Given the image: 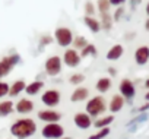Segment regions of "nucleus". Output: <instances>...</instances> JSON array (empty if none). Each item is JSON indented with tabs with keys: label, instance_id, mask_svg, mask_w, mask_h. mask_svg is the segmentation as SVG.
I'll return each mask as SVG.
<instances>
[{
	"label": "nucleus",
	"instance_id": "obj_1",
	"mask_svg": "<svg viewBox=\"0 0 149 139\" xmlns=\"http://www.w3.org/2000/svg\"><path fill=\"white\" fill-rule=\"evenodd\" d=\"M37 132V124L32 119H18L10 126V133L18 139H26Z\"/></svg>",
	"mask_w": 149,
	"mask_h": 139
},
{
	"label": "nucleus",
	"instance_id": "obj_2",
	"mask_svg": "<svg viewBox=\"0 0 149 139\" xmlns=\"http://www.w3.org/2000/svg\"><path fill=\"white\" fill-rule=\"evenodd\" d=\"M107 110V104H105V100L102 97H94L91 98L88 103H86V114H89L91 117H98L101 116L102 113H105Z\"/></svg>",
	"mask_w": 149,
	"mask_h": 139
},
{
	"label": "nucleus",
	"instance_id": "obj_3",
	"mask_svg": "<svg viewBox=\"0 0 149 139\" xmlns=\"http://www.w3.org/2000/svg\"><path fill=\"white\" fill-rule=\"evenodd\" d=\"M41 133L45 139H60L64 135V127L58 123H47L42 127Z\"/></svg>",
	"mask_w": 149,
	"mask_h": 139
},
{
	"label": "nucleus",
	"instance_id": "obj_4",
	"mask_svg": "<svg viewBox=\"0 0 149 139\" xmlns=\"http://www.w3.org/2000/svg\"><path fill=\"white\" fill-rule=\"evenodd\" d=\"M54 37H56V41L58 43V45L61 47H67L73 43V34L69 28L66 27H60L54 31Z\"/></svg>",
	"mask_w": 149,
	"mask_h": 139
},
{
	"label": "nucleus",
	"instance_id": "obj_5",
	"mask_svg": "<svg viewBox=\"0 0 149 139\" xmlns=\"http://www.w3.org/2000/svg\"><path fill=\"white\" fill-rule=\"evenodd\" d=\"M19 61V56L18 54H13V56H8V57H3L0 60V78L6 76L12 69L13 66Z\"/></svg>",
	"mask_w": 149,
	"mask_h": 139
},
{
	"label": "nucleus",
	"instance_id": "obj_6",
	"mask_svg": "<svg viewBox=\"0 0 149 139\" xmlns=\"http://www.w3.org/2000/svg\"><path fill=\"white\" fill-rule=\"evenodd\" d=\"M45 72L50 76H56L61 72V59L58 56H51L45 60Z\"/></svg>",
	"mask_w": 149,
	"mask_h": 139
},
{
	"label": "nucleus",
	"instance_id": "obj_7",
	"mask_svg": "<svg viewBox=\"0 0 149 139\" xmlns=\"http://www.w3.org/2000/svg\"><path fill=\"white\" fill-rule=\"evenodd\" d=\"M60 92L57 89H47L42 97H41V101L42 104H45L47 107H56L58 103H60Z\"/></svg>",
	"mask_w": 149,
	"mask_h": 139
},
{
	"label": "nucleus",
	"instance_id": "obj_8",
	"mask_svg": "<svg viewBox=\"0 0 149 139\" xmlns=\"http://www.w3.org/2000/svg\"><path fill=\"white\" fill-rule=\"evenodd\" d=\"M63 61L69 67H76L81 63V54L74 50V48H67L63 54Z\"/></svg>",
	"mask_w": 149,
	"mask_h": 139
},
{
	"label": "nucleus",
	"instance_id": "obj_9",
	"mask_svg": "<svg viewBox=\"0 0 149 139\" xmlns=\"http://www.w3.org/2000/svg\"><path fill=\"white\" fill-rule=\"evenodd\" d=\"M73 122H74V124H76V127H79V129H82V130L89 129V127L92 126V117H91L89 114L84 113V111H79V113L74 114Z\"/></svg>",
	"mask_w": 149,
	"mask_h": 139
},
{
	"label": "nucleus",
	"instance_id": "obj_10",
	"mask_svg": "<svg viewBox=\"0 0 149 139\" xmlns=\"http://www.w3.org/2000/svg\"><path fill=\"white\" fill-rule=\"evenodd\" d=\"M38 119L45 123H58V120L61 119V114L56 110H40Z\"/></svg>",
	"mask_w": 149,
	"mask_h": 139
},
{
	"label": "nucleus",
	"instance_id": "obj_11",
	"mask_svg": "<svg viewBox=\"0 0 149 139\" xmlns=\"http://www.w3.org/2000/svg\"><path fill=\"white\" fill-rule=\"evenodd\" d=\"M134 94H136V89H134L133 82H132L130 79H123V81L120 82V95H121L123 98L130 100V98L134 97Z\"/></svg>",
	"mask_w": 149,
	"mask_h": 139
},
{
	"label": "nucleus",
	"instance_id": "obj_12",
	"mask_svg": "<svg viewBox=\"0 0 149 139\" xmlns=\"http://www.w3.org/2000/svg\"><path fill=\"white\" fill-rule=\"evenodd\" d=\"M15 110L19 113V114H28L34 110V103L28 98H21L16 105H15Z\"/></svg>",
	"mask_w": 149,
	"mask_h": 139
},
{
	"label": "nucleus",
	"instance_id": "obj_13",
	"mask_svg": "<svg viewBox=\"0 0 149 139\" xmlns=\"http://www.w3.org/2000/svg\"><path fill=\"white\" fill-rule=\"evenodd\" d=\"M134 60H136L137 64H145V63H148V60H149V47H146V45L139 47V48L134 51Z\"/></svg>",
	"mask_w": 149,
	"mask_h": 139
},
{
	"label": "nucleus",
	"instance_id": "obj_14",
	"mask_svg": "<svg viewBox=\"0 0 149 139\" xmlns=\"http://www.w3.org/2000/svg\"><path fill=\"white\" fill-rule=\"evenodd\" d=\"M88 97H89V89L85 88V87H78L76 89L73 91L70 100H72L73 103H79V101H85Z\"/></svg>",
	"mask_w": 149,
	"mask_h": 139
},
{
	"label": "nucleus",
	"instance_id": "obj_15",
	"mask_svg": "<svg viewBox=\"0 0 149 139\" xmlns=\"http://www.w3.org/2000/svg\"><path fill=\"white\" fill-rule=\"evenodd\" d=\"M123 107H124V98L121 95H113V98L110 101V105H108L110 111L111 113H118Z\"/></svg>",
	"mask_w": 149,
	"mask_h": 139
},
{
	"label": "nucleus",
	"instance_id": "obj_16",
	"mask_svg": "<svg viewBox=\"0 0 149 139\" xmlns=\"http://www.w3.org/2000/svg\"><path fill=\"white\" fill-rule=\"evenodd\" d=\"M123 53H124L123 45L116 44V45H113V47L108 50V53H107V59H108V60H117V59H120V57L123 56Z\"/></svg>",
	"mask_w": 149,
	"mask_h": 139
},
{
	"label": "nucleus",
	"instance_id": "obj_17",
	"mask_svg": "<svg viewBox=\"0 0 149 139\" xmlns=\"http://www.w3.org/2000/svg\"><path fill=\"white\" fill-rule=\"evenodd\" d=\"M25 88H26V84L24 82V81H15L13 84H12V87L9 88V95L10 97H18L22 91H25Z\"/></svg>",
	"mask_w": 149,
	"mask_h": 139
},
{
	"label": "nucleus",
	"instance_id": "obj_18",
	"mask_svg": "<svg viewBox=\"0 0 149 139\" xmlns=\"http://www.w3.org/2000/svg\"><path fill=\"white\" fill-rule=\"evenodd\" d=\"M42 88H44V82H42V81H34V82H31V84L26 85L25 92H26L28 95H35V94H38Z\"/></svg>",
	"mask_w": 149,
	"mask_h": 139
},
{
	"label": "nucleus",
	"instance_id": "obj_19",
	"mask_svg": "<svg viewBox=\"0 0 149 139\" xmlns=\"http://www.w3.org/2000/svg\"><path fill=\"white\" fill-rule=\"evenodd\" d=\"M84 21H85V25H86L92 32H98V31L101 29V22H100L98 19H95L94 16H85Z\"/></svg>",
	"mask_w": 149,
	"mask_h": 139
},
{
	"label": "nucleus",
	"instance_id": "obj_20",
	"mask_svg": "<svg viewBox=\"0 0 149 139\" xmlns=\"http://www.w3.org/2000/svg\"><path fill=\"white\" fill-rule=\"evenodd\" d=\"M15 108V104L12 101H0V117L9 116Z\"/></svg>",
	"mask_w": 149,
	"mask_h": 139
},
{
	"label": "nucleus",
	"instance_id": "obj_21",
	"mask_svg": "<svg viewBox=\"0 0 149 139\" xmlns=\"http://www.w3.org/2000/svg\"><path fill=\"white\" fill-rule=\"evenodd\" d=\"M113 122H114V116L110 114V116H104V117L97 119V122L94 123V126L98 127V129H104V127H108Z\"/></svg>",
	"mask_w": 149,
	"mask_h": 139
},
{
	"label": "nucleus",
	"instance_id": "obj_22",
	"mask_svg": "<svg viewBox=\"0 0 149 139\" xmlns=\"http://www.w3.org/2000/svg\"><path fill=\"white\" fill-rule=\"evenodd\" d=\"M111 88V79L110 78H100L97 82V89L100 92H107Z\"/></svg>",
	"mask_w": 149,
	"mask_h": 139
},
{
	"label": "nucleus",
	"instance_id": "obj_23",
	"mask_svg": "<svg viewBox=\"0 0 149 139\" xmlns=\"http://www.w3.org/2000/svg\"><path fill=\"white\" fill-rule=\"evenodd\" d=\"M108 135H110V127H104V129H100L97 133L91 135L88 139H104V138L108 136Z\"/></svg>",
	"mask_w": 149,
	"mask_h": 139
},
{
	"label": "nucleus",
	"instance_id": "obj_24",
	"mask_svg": "<svg viewBox=\"0 0 149 139\" xmlns=\"http://www.w3.org/2000/svg\"><path fill=\"white\" fill-rule=\"evenodd\" d=\"M97 6H98V9H100L101 15H105V13H108V10H110V6H111V5H110L108 0H98Z\"/></svg>",
	"mask_w": 149,
	"mask_h": 139
},
{
	"label": "nucleus",
	"instance_id": "obj_25",
	"mask_svg": "<svg viewBox=\"0 0 149 139\" xmlns=\"http://www.w3.org/2000/svg\"><path fill=\"white\" fill-rule=\"evenodd\" d=\"M72 44L76 47V48H81V50H82V48H85V47L88 45V41H86L85 37H81V35H79V37H76V38H73V43H72Z\"/></svg>",
	"mask_w": 149,
	"mask_h": 139
},
{
	"label": "nucleus",
	"instance_id": "obj_26",
	"mask_svg": "<svg viewBox=\"0 0 149 139\" xmlns=\"http://www.w3.org/2000/svg\"><path fill=\"white\" fill-rule=\"evenodd\" d=\"M97 54V48L92 44H88L85 48H82L81 51V57H88V56H95Z\"/></svg>",
	"mask_w": 149,
	"mask_h": 139
},
{
	"label": "nucleus",
	"instance_id": "obj_27",
	"mask_svg": "<svg viewBox=\"0 0 149 139\" xmlns=\"http://www.w3.org/2000/svg\"><path fill=\"white\" fill-rule=\"evenodd\" d=\"M84 81H85V76H84L82 73H74V75H72L70 79H69V82H70L72 85H79V84H82Z\"/></svg>",
	"mask_w": 149,
	"mask_h": 139
},
{
	"label": "nucleus",
	"instance_id": "obj_28",
	"mask_svg": "<svg viewBox=\"0 0 149 139\" xmlns=\"http://www.w3.org/2000/svg\"><path fill=\"white\" fill-rule=\"evenodd\" d=\"M9 84L3 82V81H0V98H3L6 95H9Z\"/></svg>",
	"mask_w": 149,
	"mask_h": 139
},
{
	"label": "nucleus",
	"instance_id": "obj_29",
	"mask_svg": "<svg viewBox=\"0 0 149 139\" xmlns=\"http://www.w3.org/2000/svg\"><path fill=\"white\" fill-rule=\"evenodd\" d=\"M85 13H86V16H94L95 8H94V3L92 2H86L85 3Z\"/></svg>",
	"mask_w": 149,
	"mask_h": 139
},
{
	"label": "nucleus",
	"instance_id": "obj_30",
	"mask_svg": "<svg viewBox=\"0 0 149 139\" xmlns=\"http://www.w3.org/2000/svg\"><path fill=\"white\" fill-rule=\"evenodd\" d=\"M101 25L104 27V29H110V28H111V18H110L108 13L102 15V24H101Z\"/></svg>",
	"mask_w": 149,
	"mask_h": 139
},
{
	"label": "nucleus",
	"instance_id": "obj_31",
	"mask_svg": "<svg viewBox=\"0 0 149 139\" xmlns=\"http://www.w3.org/2000/svg\"><path fill=\"white\" fill-rule=\"evenodd\" d=\"M123 13H124V9H123V8H118V9H117V12L114 13V19H116V21H118V19L121 18V15H123Z\"/></svg>",
	"mask_w": 149,
	"mask_h": 139
},
{
	"label": "nucleus",
	"instance_id": "obj_32",
	"mask_svg": "<svg viewBox=\"0 0 149 139\" xmlns=\"http://www.w3.org/2000/svg\"><path fill=\"white\" fill-rule=\"evenodd\" d=\"M51 41H53V38H51L50 35H44V37L41 38V43H42V44H50Z\"/></svg>",
	"mask_w": 149,
	"mask_h": 139
},
{
	"label": "nucleus",
	"instance_id": "obj_33",
	"mask_svg": "<svg viewBox=\"0 0 149 139\" xmlns=\"http://www.w3.org/2000/svg\"><path fill=\"white\" fill-rule=\"evenodd\" d=\"M110 2V5H114V6H120V5H123L126 0H108Z\"/></svg>",
	"mask_w": 149,
	"mask_h": 139
},
{
	"label": "nucleus",
	"instance_id": "obj_34",
	"mask_svg": "<svg viewBox=\"0 0 149 139\" xmlns=\"http://www.w3.org/2000/svg\"><path fill=\"white\" fill-rule=\"evenodd\" d=\"M148 108H149V101H148L146 104H143V105L139 108V111H145V110H148Z\"/></svg>",
	"mask_w": 149,
	"mask_h": 139
},
{
	"label": "nucleus",
	"instance_id": "obj_35",
	"mask_svg": "<svg viewBox=\"0 0 149 139\" xmlns=\"http://www.w3.org/2000/svg\"><path fill=\"white\" fill-rule=\"evenodd\" d=\"M139 3H140V0H132V6H133V8H134L136 5H139Z\"/></svg>",
	"mask_w": 149,
	"mask_h": 139
},
{
	"label": "nucleus",
	"instance_id": "obj_36",
	"mask_svg": "<svg viewBox=\"0 0 149 139\" xmlns=\"http://www.w3.org/2000/svg\"><path fill=\"white\" fill-rule=\"evenodd\" d=\"M145 28H146V31H149V19H146V24H145Z\"/></svg>",
	"mask_w": 149,
	"mask_h": 139
},
{
	"label": "nucleus",
	"instance_id": "obj_37",
	"mask_svg": "<svg viewBox=\"0 0 149 139\" xmlns=\"http://www.w3.org/2000/svg\"><path fill=\"white\" fill-rule=\"evenodd\" d=\"M145 85H146V88H149V78L146 79V82H145Z\"/></svg>",
	"mask_w": 149,
	"mask_h": 139
},
{
	"label": "nucleus",
	"instance_id": "obj_38",
	"mask_svg": "<svg viewBox=\"0 0 149 139\" xmlns=\"http://www.w3.org/2000/svg\"><path fill=\"white\" fill-rule=\"evenodd\" d=\"M146 13L149 15V3H148V6H146Z\"/></svg>",
	"mask_w": 149,
	"mask_h": 139
},
{
	"label": "nucleus",
	"instance_id": "obj_39",
	"mask_svg": "<svg viewBox=\"0 0 149 139\" xmlns=\"http://www.w3.org/2000/svg\"><path fill=\"white\" fill-rule=\"evenodd\" d=\"M145 98H146V100L149 101V92H146V95H145Z\"/></svg>",
	"mask_w": 149,
	"mask_h": 139
},
{
	"label": "nucleus",
	"instance_id": "obj_40",
	"mask_svg": "<svg viewBox=\"0 0 149 139\" xmlns=\"http://www.w3.org/2000/svg\"><path fill=\"white\" fill-rule=\"evenodd\" d=\"M60 139H70V138H60Z\"/></svg>",
	"mask_w": 149,
	"mask_h": 139
}]
</instances>
